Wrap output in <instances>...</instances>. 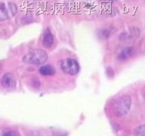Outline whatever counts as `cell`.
<instances>
[{
  "instance_id": "cell-17",
  "label": "cell",
  "mask_w": 145,
  "mask_h": 136,
  "mask_svg": "<svg viewBox=\"0 0 145 136\" xmlns=\"http://www.w3.org/2000/svg\"><path fill=\"white\" fill-rule=\"evenodd\" d=\"M98 1L101 2H112L113 0H98Z\"/></svg>"
},
{
  "instance_id": "cell-15",
  "label": "cell",
  "mask_w": 145,
  "mask_h": 136,
  "mask_svg": "<svg viewBox=\"0 0 145 136\" xmlns=\"http://www.w3.org/2000/svg\"><path fill=\"white\" fill-rule=\"evenodd\" d=\"M53 136H67V134L63 133V132H55Z\"/></svg>"
},
{
  "instance_id": "cell-2",
  "label": "cell",
  "mask_w": 145,
  "mask_h": 136,
  "mask_svg": "<svg viewBox=\"0 0 145 136\" xmlns=\"http://www.w3.org/2000/svg\"><path fill=\"white\" fill-rule=\"evenodd\" d=\"M47 60V53L42 49L30 50L23 58L24 62L33 65H42Z\"/></svg>"
},
{
  "instance_id": "cell-4",
  "label": "cell",
  "mask_w": 145,
  "mask_h": 136,
  "mask_svg": "<svg viewBox=\"0 0 145 136\" xmlns=\"http://www.w3.org/2000/svg\"><path fill=\"white\" fill-rule=\"evenodd\" d=\"M18 8L14 3L9 2L8 4L0 2V21L6 20L16 14Z\"/></svg>"
},
{
  "instance_id": "cell-1",
  "label": "cell",
  "mask_w": 145,
  "mask_h": 136,
  "mask_svg": "<svg viewBox=\"0 0 145 136\" xmlns=\"http://www.w3.org/2000/svg\"><path fill=\"white\" fill-rule=\"evenodd\" d=\"M131 97L128 95L120 96L113 104V110L115 116L121 117L129 113L131 106Z\"/></svg>"
},
{
  "instance_id": "cell-8",
  "label": "cell",
  "mask_w": 145,
  "mask_h": 136,
  "mask_svg": "<svg viewBox=\"0 0 145 136\" xmlns=\"http://www.w3.org/2000/svg\"><path fill=\"white\" fill-rule=\"evenodd\" d=\"M54 35L50 30L49 28H47L44 32L42 37V45L46 48H50L54 44Z\"/></svg>"
},
{
  "instance_id": "cell-5",
  "label": "cell",
  "mask_w": 145,
  "mask_h": 136,
  "mask_svg": "<svg viewBox=\"0 0 145 136\" xmlns=\"http://www.w3.org/2000/svg\"><path fill=\"white\" fill-rule=\"evenodd\" d=\"M140 36V29L138 27H130L127 30L122 32L119 36V40L125 42H131L136 40Z\"/></svg>"
},
{
  "instance_id": "cell-14",
  "label": "cell",
  "mask_w": 145,
  "mask_h": 136,
  "mask_svg": "<svg viewBox=\"0 0 145 136\" xmlns=\"http://www.w3.org/2000/svg\"><path fill=\"white\" fill-rule=\"evenodd\" d=\"M106 74L109 78H113L114 76V74H115V72H114L113 67H107V68L106 69Z\"/></svg>"
},
{
  "instance_id": "cell-10",
  "label": "cell",
  "mask_w": 145,
  "mask_h": 136,
  "mask_svg": "<svg viewBox=\"0 0 145 136\" xmlns=\"http://www.w3.org/2000/svg\"><path fill=\"white\" fill-rule=\"evenodd\" d=\"M135 136H145V124L140 125L135 130Z\"/></svg>"
},
{
  "instance_id": "cell-13",
  "label": "cell",
  "mask_w": 145,
  "mask_h": 136,
  "mask_svg": "<svg viewBox=\"0 0 145 136\" xmlns=\"http://www.w3.org/2000/svg\"><path fill=\"white\" fill-rule=\"evenodd\" d=\"M2 136H20V135L17 131L14 130H8L5 131Z\"/></svg>"
},
{
  "instance_id": "cell-9",
  "label": "cell",
  "mask_w": 145,
  "mask_h": 136,
  "mask_svg": "<svg viewBox=\"0 0 145 136\" xmlns=\"http://www.w3.org/2000/svg\"><path fill=\"white\" fill-rule=\"evenodd\" d=\"M41 75L42 76H52L55 73V69L52 65L45 64L42 66L39 70Z\"/></svg>"
},
{
  "instance_id": "cell-11",
  "label": "cell",
  "mask_w": 145,
  "mask_h": 136,
  "mask_svg": "<svg viewBox=\"0 0 145 136\" xmlns=\"http://www.w3.org/2000/svg\"><path fill=\"white\" fill-rule=\"evenodd\" d=\"M111 34L110 30L109 29H103L99 31V37L101 39H107L110 37Z\"/></svg>"
},
{
  "instance_id": "cell-7",
  "label": "cell",
  "mask_w": 145,
  "mask_h": 136,
  "mask_svg": "<svg viewBox=\"0 0 145 136\" xmlns=\"http://www.w3.org/2000/svg\"><path fill=\"white\" fill-rule=\"evenodd\" d=\"M136 49L134 46H127L124 48L123 49L120 51V52L118 54L117 59L120 61H125L131 58L134 54H135Z\"/></svg>"
},
{
  "instance_id": "cell-12",
  "label": "cell",
  "mask_w": 145,
  "mask_h": 136,
  "mask_svg": "<svg viewBox=\"0 0 145 136\" xmlns=\"http://www.w3.org/2000/svg\"><path fill=\"white\" fill-rule=\"evenodd\" d=\"M30 84H31V86L35 88H39L41 85L40 81H39L38 79V78H36V77H34V78H33V79H31V82H30Z\"/></svg>"
},
{
  "instance_id": "cell-3",
  "label": "cell",
  "mask_w": 145,
  "mask_h": 136,
  "mask_svg": "<svg viewBox=\"0 0 145 136\" xmlns=\"http://www.w3.org/2000/svg\"><path fill=\"white\" fill-rule=\"evenodd\" d=\"M60 67L61 70L64 73L70 76L76 75L80 70L79 62L75 58H67L61 60L60 62Z\"/></svg>"
},
{
  "instance_id": "cell-6",
  "label": "cell",
  "mask_w": 145,
  "mask_h": 136,
  "mask_svg": "<svg viewBox=\"0 0 145 136\" xmlns=\"http://www.w3.org/2000/svg\"><path fill=\"white\" fill-rule=\"evenodd\" d=\"M1 85L5 88H13L16 86V78L11 73H7L1 78Z\"/></svg>"
},
{
  "instance_id": "cell-16",
  "label": "cell",
  "mask_w": 145,
  "mask_h": 136,
  "mask_svg": "<svg viewBox=\"0 0 145 136\" xmlns=\"http://www.w3.org/2000/svg\"><path fill=\"white\" fill-rule=\"evenodd\" d=\"M30 136H41L40 134H38V133H36V132H34V131H32L31 133L29 134Z\"/></svg>"
}]
</instances>
